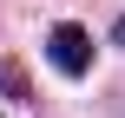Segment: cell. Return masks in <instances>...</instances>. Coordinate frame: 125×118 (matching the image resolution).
I'll use <instances>...</instances> for the list:
<instances>
[{"label":"cell","mask_w":125,"mask_h":118,"mask_svg":"<svg viewBox=\"0 0 125 118\" xmlns=\"http://www.w3.org/2000/svg\"><path fill=\"white\" fill-rule=\"evenodd\" d=\"M46 59H53V72L86 79V72H92V33H86V26H73V20H59V26L46 33Z\"/></svg>","instance_id":"obj_1"},{"label":"cell","mask_w":125,"mask_h":118,"mask_svg":"<svg viewBox=\"0 0 125 118\" xmlns=\"http://www.w3.org/2000/svg\"><path fill=\"white\" fill-rule=\"evenodd\" d=\"M112 39H119V46H125V13H119V26H112Z\"/></svg>","instance_id":"obj_2"}]
</instances>
